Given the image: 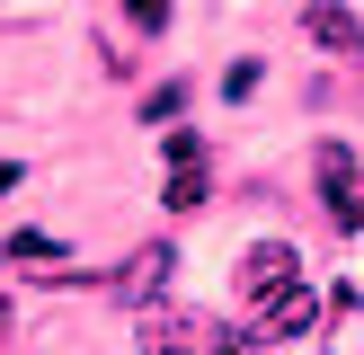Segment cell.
Instances as JSON below:
<instances>
[{"label": "cell", "mask_w": 364, "mask_h": 355, "mask_svg": "<svg viewBox=\"0 0 364 355\" xmlns=\"http://www.w3.org/2000/svg\"><path fill=\"white\" fill-rule=\"evenodd\" d=\"M142 346L151 355H240V337L196 311H142Z\"/></svg>", "instance_id": "1"}, {"label": "cell", "mask_w": 364, "mask_h": 355, "mask_svg": "<svg viewBox=\"0 0 364 355\" xmlns=\"http://www.w3.org/2000/svg\"><path fill=\"white\" fill-rule=\"evenodd\" d=\"M169 266H178V248H134V258L116 266V275H107V302H116V311H151L160 302V284H169Z\"/></svg>", "instance_id": "2"}, {"label": "cell", "mask_w": 364, "mask_h": 355, "mask_svg": "<svg viewBox=\"0 0 364 355\" xmlns=\"http://www.w3.org/2000/svg\"><path fill=\"white\" fill-rule=\"evenodd\" d=\"M302 27H311V45L338 53V62H355V53H364V18L338 9V0H311V9H302Z\"/></svg>", "instance_id": "3"}, {"label": "cell", "mask_w": 364, "mask_h": 355, "mask_svg": "<svg viewBox=\"0 0 364 355\" xmlns=\"http://www.w3.org/2000/svg\"><path fill=\"white\" fill-rule=\"evenodd\" d=\"M284 284H294V248H284V240H258V248L240 258V293H249V302H276Z\"/></svg>", "instance_id": "4"}, {"label": "cell", "mask_w": 364, "mask_h": 355, "mask_svg": "<svg viewBox=\"0 0 364 355\" xmlns=\"http://www.w3.org/2000/svg\"><path fill=\"white\" fill-rule=\"evenodd\" d=\"M311 320H320V302L284 284V293H276V302H267V311H258V337H302V329H311Z\"/></svg>", "instance_id": "5"}, {"label": "cell", "mask_w": 364, "mask_h": 355, "mask_svg": "<svg viewBox=\"0 0 364 355\" xmlns=\"http://www.w3.org/2000/svg\"><path fill=\"white\" fill-rule=\"evenodd\" d=\"M0 258H9V266H63V240H53V231H18Z\"/></svg>", "instance_id": "6"}, {"label": "cell", "mask_w": 364, "mask_h": 355, "mask_svg": "<svg viewBox=\"0 0 364 355\" xmlns=\"http://www.w3.org/2000/svg\"><path fill=\"white\" fill-rule=\"evenodd\" d=\"M187 204H205V178L178 169V178H169V213H187Z\"/></svg>", "instance_id": "7"}, {"label": "cell", "mask_w": 364, "mask_h": 355, "mask_svg": "<svg viewBox=\"0 0 364 355\" xmlns=\"http://www.w3.org/2000/svg\"><path fill=\"white\" fill-rule=\"evenodd\" d=\"M124 9H134V27H142V36H160V27H169V0H124Z\"/></svg>", "instance_id": "8"}, {"label": "cell", "mask_w": 364, "mask_h": 355, "mask_svg": "<svg viewBox=\"0 0 364 355\" xmlns=\"http://www.w3.org/2000/svg\"><path fill=\"white\" fill-rule=\"evenodd\" d=\"M18 178H27V169H18V160H0V195H9V187H18Z\"/></svg>", "instance_id": "9"}]
</instances>
